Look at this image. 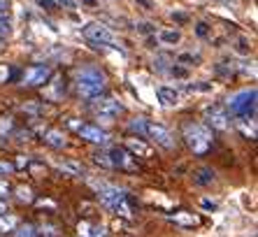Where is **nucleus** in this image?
<instances>
[{
    "label": "nucleus",
    "mask_w": 258,
    "mask_h": 237,
    "mask_svg": "<svg viewBox=\"0 0 258 237\" xmlns=\"http://www.w3.org/2000/svg\"><path fill=\"white\" fill-rule=\"evenodd\" d=\"M105 89H107V77H105L102 70L89 66V68H82V70L77 72V91L82 98L93 100V98H98Z\"/></svg>",
    "instance_id": "f257e3e1"
},
{
    "label": "nucleus",
    "mask_w": 258,
    "mask_h": 237,
    "mask_svg": "<svg viewBox=\"0 0 258 237\" xmlns=\"http://www.w3.org/2000/svg\"><path fill=\"white\" fill-rule=\"evenodd\" d=\"M96 189H98V196H100L105 207H109L114 214H121V216H133V209H131V205H128V198H126V191L123 189H119V186H114V184H105V182L96 184Z\"/></svg>",
    "instance_id": "f03ea898"
},
{
    "label": "nucleus",
    "mask_w": 258,
    "mask_h": 237,
    "mask_svg": "<svg viewBox=\"0 0 258 237\" xmlns=\"http://www.w3.org/2000/svg\"><path fill=\"white\" fill-rule=\"evenodd\" d=\"M184 140L196 156H205L214 142V135H212V128H207L205 124H186L184 126Z\"/></svg>",
    "instance_id": "7ed1b4c3"
},
{
    "label": "nucleus",
    "mask_w": 258,
    "mask_h": 237,
    "mask_svg": "<svg viewBox=\"0 0 258 237\" xmlns=\"http://www.w3.org/2000/svg\"><path fill=\"white\" fill-rule=\"evenodd\" d=\"M226 107H228V114H233V116H242V118L251 116L253 118V114H256V86L233 93L228 100H226Z\"/></svg>",
    "instance_id": "20e7f679"
},
{
    "label": "nucleus",
    "mask_w": 258,
    "mask_h": 237,
    "mask_svg": "<svg viewBox=\"0 0 258 237\" xmlns=\"http://www.w3.org/2000/svg\"><path fill=\"white\" fill-rule=\"evenodd\" d=\"M84 35L89 37L91 42H98V44H107V47L119 49V51L123 53V49L116 44V35L107 28V26L96 24V21H93V24H86V26H84Z\"/></svg>",
    "instance_id": "39448f33"
},
{
    "label": "nucleus",
    "mask_w": 258,
    "mask_h": 237,
    "mask_svg": "<svg viewBox=\"0 0 258 237\" xmlns=\"http://www.w3.org/2000/svg\"><path fill=\"white\" fill-rule=\"evenodd\" d=\"M144 137H151V142H156L158 147H163V149H174V144H177L172 133L163 124H154V121H147V126H144Z\"/></svg>",
    "instance_id": "423d86ee"
},
{
    "label": "nucleus",
    "mask_w": 258,
    "mask_h": 237,
    "mask_svg": "<svg viewBox=\"0 0 258 237\" xmlns=\"http://www.w3.org/2000/svg\"><path fill=\"white\" fill-rule=\"evenodd\" d=\"M77 133H79V137H84L86 142H93V144H107V140H109V135L102 131L100 126L79 124L77 126Z\"/></svg>",
    "instance_id": "0eeeda50"
},
{
    "label": "nucleus",
    "mask_w": 258,
    "mask_h": 237,
    "mask_svg": "<svg viewBox=\"0 0 258 237\" xmlns=\"http://www.w3.org/2000/svg\"><path fill=\"white\" fill-rule=\"evenodd\" d=\"M49 77H51V68L49 66H33L24 72V84L26 86H42Z\"/></svg>",
    "instance_id": "6e6552de"
},
{
    "label": "nucleus",
    "mask_w": 258,
    "mask_h": 237,
    "mask_svg": "<svg viewBox=\"0 0 258 237\" xmlns=\"http://www.w3.org/2000/svg\"><path fill=\"white\" fill-rule=\"evenodd\" d=\"M207 128H214V131H228L230 128V114L223 112L221 107H212L207 112Z\"/></svg>",
    "instance_id": "1a4fd4ad"
},
{
    "label": "nucleus",
    "mask_w": 258,
    "mask_h": 237,
    "mask_svg": "<svg viewBox=\"0 0 258 237\" xmlns=\"http://www.w3.org/2000/svg\"><path fill=\"white\" fill-rule=\"evenodd\" d=\"M105 154H107V163H109V167H131V158H133V156L128 154L126 149L112 147V149H107Z\"/></svg>",
    "instance_id": "9d476101"
},
{
    "label": "nucleus",
    "mask_w": 258,
    "mask_h": 237,
    "mask_svg": "<svg viewBox=\"0 0 258 237\" xmlns=\"http://www.w3.org/2000/svg\"><path fill=\"white\" fill-rule=\"evenodd\" d=\"M96 112H98V116H102V118H107V121H112L114 116H119L121 112H123V105H121L119 100H100V105L96 107Z\"/></svg>",
    "instance_id": "9b49d317"
},
{
    "label": "nucleus",
    "mask_w": 258,
    "mask_h": 237,
    "mask_svg": "<svg viewBox=\"0 0 258 237\" xmlns=\"http://www.w3.org/2000/svg\"><path fill=\"white\" fill-rule=\"evenodd\" d=\"M156 98L161 105L165 107H174L179 105V91L174 89V86H158L156 89Z\"/></svg>",
    "instance_id": "f8f14e48"
},
{
    "label": "nucleus",
    "mask_w": 258,
    "mask_h": 237,
    "mask_svg": "<svg viewBox=\"0 0 258 237\" xmlns=\"http://www.w3.org/2000/svg\"><path fill=\"white\" fill-rule=\"evenodd\" d=\"M126 147H128V151L131 154H135V156H142V158H151V147L147 142H142V140H138V137H131L126 142Z\"/></svg>",
    "instance_id": "ddd939ff"
},
{
    "label": "nucleus",
    "mask_w": 258,
    "mask_h": 237,
    "mask_svg": "<svg viewBox=\"0 0 258 237\" xmlns=\"http://www.w3.org/2000/svg\"><path fill=\"white\" fill-rule=\"evenodd\" d=\"M77 230L82 237H107V228L105 225H93L89 221H82Z\"/></svg>",
    "instance_id": "4468645a"
},
{
    "label": "nucleus",
    "mask_w": 258,
    "mask_h": 237,
    "mask_svg": "<svg viewBox=\"0 0 258 237\" xmlns=\"http://www.w3.org/2000/svg\"><path fill=\"white\" fill-rule=\"evenodd\" d=\"M158 42L161 44H179L181 42V33L174 28H165V30H158Z\"/></svg>",
    "instance_id": "2eb2a0df"
},
{
    "label": "nucleus",
    "mask_w": 258,
    "mask_h": 237,
    "mask_svg": "<svg viewBox=\"0 0 258 237\" xmlns=\"http://www.w3.org/2000/svg\"><path fill=\"white\" fill-rule=\"evenodd\" d=\"M44 142H47L49 147H54V149H63L66 147V137H63L60 131H47L44 133Z\"/></svg>",
    "instance_id": "dca6fc26"
},
{
    "label": "nucleus",
    "mask_w": 258,
    "mask_h": 237,
    "mask_svg": "<svg viewBox=\"0 0 258 237\" xmlns=\"http://www.w3.org/2000/svg\"><path fill=\"white\" fill-rule=\"evenodd\" d=\"M19 225V219L12 214H0V232H14Z\"/></svg>",
    "instance_id": "f3484780"
},
{
    "label": "nucleus",
    "mask_w": 258,
    "mask_h": 237,
    "mask_svg": "<svg viewBox=\"0 0 258 237\" xmlns=\"http://www.w3.org/2000/svg\"><path fill=\"white\" fill-rule=\"evenodd\" d=\"M58 167L63 172H68V174H72V177H84L86 170L79 163H72V160H66V163H58Z\"/></svg>",
    "instance_id": "a211bd4d"
},
{
    "label": "nucleus",
    "mask_w": 258,
    "mask_h": 237,
    "mask_svg": "<svg viewBox=\"0 0 258 237\" xmlns=\"http://www.w3.org/2000/svg\"><path fill=\"white\" fill-rule=\"evenodd\" d=\"M172 221H174V223H179V225H198L200 223L198 216H193V214H184V212L174 214Z\"/></svg>",
    "instance_id": "6ab92c4d"
},
{
    "label": "nucleus",
    "mask_w": 258,
    "mask_h": 237,
    "mask_svg": "<svg viewBox=\"0 0 258 237\" xmlns=\"http://www.w3.org/2000/svg\"><path fill=\"white\" fill-rule=\"evenodd\" d=\"M212 182H214V170L200 167V170L196 172V184H212Z\"/></svg>",
    "instance_id": "aec40b11"
},
{
    "label": "nucleus",
    "mask_w": 258,
    "mask_h": 237,
    "mask_svg": "<svg viewBox=\"0 0 258 237\" xmlns=\"http://www.w3.org/2000/svg\"><path fill=\"white\" fill-rule=\"evenodd\" d=\"M144 126H147V118L138 116V118H133L131 124H128V128H131L133 133H138V135H144Z\"/></svg>",
    "instance_id": "412c9836"
},
{
    "label": "nucleus",
    "mask_w": 258,
    "mask_h": 237,
    "mask_svg": "<svg viewBox=\"0 0 258 237\" xmlns=\"http://www.w3.org/2000/svg\"><path fill=\"white\" fill-rule=\"evenodd\" d=\"M17 198L21 202H33V200H35V198H33V191H30L28 186H19V189H17Z\"/></svg>",
    "instance_id": "4be33fe9"
},
{
    "label": "nucleus",
    "mask_w": 258,
    "mask_h": 237,
    "mask_svg": "<svg viewBox=\"0 0 258 237\" xmlns=\"http://www.w3.org/2000/svg\"><path fill=\"white\" fill-rule=\"evenodd\" d=\"M10 33H12V26H10V19H7V17H3V14H0V40H5V37L10 35Z\"/></svg>",
    "instance_id": "5701e85b"
},
{
    "label": "nucleus",
    "mask_w": 258,
    "mask_h": 237,
    "mask_svg": "<svg viewBox=\"0 0 258 237\" xmlns=\"http://www.w3.org/2000/svg\"><path fill=\"white\" fill-rule=\"evenodd\" d=\"M240 128H242V133H244V135H249L251 137V140H256V124H246V118H242V124H240Z\"/></svg>",
    "instance_id": "b1692460"
},
{
    "label": "nucleus",
    "mask_w": 258,
    "mask_h": 237,
    "mask_svg": "<svg viewBox=\"0 0 258 237\" xmlns=\"http://www.w3.org/2000/svg\"><path fill=\"white\" fill-rule=\"evenodd\" d=\"M17 232V237H35V228L30 223H26V225H21L19 230H14Z\"/></svg>",
    "instance_id": "393cba45"
},
{
    "label": "nucleus",
    "mask_w": 258,
    "mask_h": 237,
    "mask_svg": "<svg viewBox=\"0 0 258 237\" xmlns=\"http://www.w3.org/2000/svg\"><path fill=\"white\" fill-rule=\"evenodd\" d=\"M10 196H12V186L7 184V179H0V200H5Z\"/></svg>",
    "instance_id": "a878e982"
},
{
    "label": "nucleus",
    "mask_w": 258,
    "mask_h": 237,
    "mask_svg": "<svg viewBox=\"0 0 258 237\" xmlns=\"http://www.w3.org/2000/svg\"><path fill=\"white\" fill-rule=\"evenodd\" d=\"M177 63H181V66H196V56H191V53H179L177 56Z\"/></svg>",
    "instance_id": "bb28decb"
},
{
    "label": "nucleus",
    "mask_w": 258,
    "mask_h": 237,
    "mask_svg": "<svg viewBox=\"0 0 258 237\" xmlns=\"http://www.w3.org/2000/svg\"><path fill=\"white\" fill-rule=\"evenodd\" d=\"M14 170H17V165H14V163H7V160H0V174H12Z\"/></svg>",
    "instance_id": "cd10ccee"
},
{
    "label": "nucleus",
    "mask_w": 258,
    "mask_h": 237,
    "mask_svg": "<svg viewBox=\"0 0 258 237\" xmlns=\"http://www.w3.org/2000/svg\"><path fill=\"white\" fill-rule=\"evenodd\" d=\"M93 160H96V163H100V165H105V167H109V163H107V154H105V151H98V154L93 156Z\"/></svg>",
    "instance_id": "c85d7f7f"
},
{
    "label": "nucleus",
    "mask_w": 258,
    "mask_h": 237,
    "mask_svg": "<svg viewBox=\"0 0 258 237\" xmlns=\"http://www.w3.org/2000/svg\"><path fill=\"white\" fill-rule=\"evenodd\" d=\"M54 3H56V7L63 5V7H70V10H75V7H77V0H54Z\"/></svg>",
    "instance_id": "c756f323"
},
{
    "label": "nucleus",
    "mask_w": 258,
    "mask_h": 237,
    "mask_svg": "<svg viewBox=\"0 0 258 237\" xmlns=\"http://www.w3.org/2000/svg\"><path fill=\"white\" fill-rule=\"evenodd\" d=\"M37 5L44 7V10H54L56 3H54V0H37Z\"/></svg>",
    "instance_id": "7c9ffc66"
},
{
    "label": "nucleus",
    "mask_w": 258,
    "mask_h": 237,
    "mask_svg": "<svg viewBox=\"0 0 258 237\" xmlns=\"http://www.w3.org/2000/svg\"><path fill=\"white\" fill-rule=\"evenodd\" d=\"M196 33H198L200 37L207 35V24H198V28H196Z\"/></svg>",
    "instance_id": "2f4dec72"
},
{
    "label": "nucleus",
    "mask_w": 258,
    "mask_h": 237,
    "mask_svg": "<svg viewBox=\"0 0 258 237\" xmlns=\"http://www.w3.org/2000/svg\"><path fill=\"white\" fill-rule=\"evenodd\" d=\"M200 205H203L205 209H212V212L216 209V202H210V200H200Z\"/></svg>",
    "instance_id": "473e14b6"
},
{
    "label": "nucleus",
    "mask_w": 258,
    "mask_h": 237,
    "mask_svg": "<svg viewBox=\"0 0 258 237\" xmlns=\"http://www.w3.org/2000/svg\"><path fill=\"white\" fill-rule=\"evenodd\" d=\"M172 19H177V21H186V14H181V12H177V14H172Z\"/></svg>",
    "instance_id": "72a5a7b5"
},
{
    "label": "nucleus",
    "mask_w": 258,
    "mask_h": 237,
    "mask_svg": "<svg viewBox=\"0 0 258 237\" xmlns=\"http://www.w3.org/2000/svg\"><path fill=\"white\" fill-rule=\"evenodd\" d=\"M7 7H10V3H7V0H0V14H3V12H5V10H7Z\"/></svg>",
    "instance_id": "f704fd0d"
},
{
    "label": "nucleus",
    "mask_w": 258,
    "mask_h": 237,
    "mask_svg": "<svg viewBox=\"0 0 258 237\" xmlns=\"http://www.w3.org/2000/svg\"><path fill=\"white\" fill-rule=\"evenodd\" d=\"M82 5H86V7H96L98 3H96V0H82Z\"/></svg>",
    "instance_id": "c9c22d12"
},
{
    "label": "nucleus",
    "mask_w": 258,
    "mask_h": 237,
    "mask_svg": "<svg viewBox=\"0 0 258 237\" xmlns=\"http://www.w3.org/2000/svg\"><path fill=\"white\" fill-rule=\"evenodd\" d=\"M7 212V205H5V200H0V214H5Z\"/></svg>",
    "instance_id": "e433bc0d"
},
{
    "label": "nucleus",
    "mask_w": 258,
    "mask_h": 237,
    "mask_svg": "<svg viewBox=\"0 0 258 237\" xmlns=\"http://www.w3.org/2000/svg\"><path fill=\"white\" fill-rule=\"evenodd\" d=\"M138 3H142V5L147 7V10H151V3H149V0H138Z\"/></svg>",
    "instance_id": "4c0bfd02"
}]
</instances>
